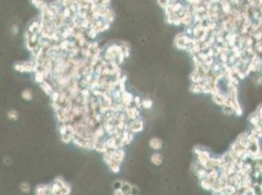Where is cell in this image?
<instances>
[{
	"instance_id": "cell-23",
	"label": "cell",
	"mask_w": 262,
	"mask_h": 195,
	"mask_svg": "<svg viewBox=\"0 0 262 195\" xmlns=\"http://www.w3.org/2000/svg\"><path fill=\"white\" fill-rule=\"evenodd\" d=\"M190 91L192 93H194V94H200V93H202V88L200 87L199 84H195V83H193V84L191 85Z\"/></svg>"
},
{
	"instance_id": "cell-13",
	"label": "cell",
	"mask_w": 262,
	"mask_h": 195,
	"mask_svg": "<svg viewBox=\"0 0 262 195\" xmlns=\"http://www.w3.org/2000/svg\"><path fill=\"white\" fill-rule=\"evenodd\" d=\"M39 24H40L39 21H33V22H31V23L28 24V30L30 31V33L36 32L37 30H38V27H39Z\"/></svg>"
},
{
	"instance_id": "cell-2",
	"label": "cell",
	"mask_w": 262,
	"mask_h": 195,
	"mask_svg": "<svg viewBox=\"0 0 262 195\" xmlns=\"http://www.w3.org/2000/svg\"><path fill=\"white\" fill-rule=\"evenodd\" d=\"M124 112L127 115L128 120H136L140 116V109H138L135 105L132 106H125L124 108Z\"/></svg>"
},
{
	"instance_id": "cell-12",
	"label": "cell",
	"mask_w": 262,
	"mask_h": 195,
	"mask_svg": "<svg viewBox=\"0 0 262 195\" xmlns=\"http://www.w3.org/2000/svg\"><path fill=\"white\" fill-rule=\"evenodd\" d=\"M106 135V131H105L104 127L101 125H98V127L96 128L94 131V136L97 137L98 139H103V137Z\"/></svg>"
},
{
	"instance_id": "cell-22",
	"label": "cell",
	"mask_w": 262,
	"mask_h": 195,
	"mask_svg": "<svg viewBox=\"0 0 262 195\" xmlns=\"http://www.w3.org/2000/svg\"><path fill=\"white\" fill-rule=\"evenodd\" d=\"M62 14H63L64 17H65L66 20H69L72 16L73 15V13L72 12L71 8L68 7V8H64L63 9V10H62Z\"/></svg>"
},
{
	"instance_id": "cell-10",
	"label": "cell",
	"mask_w": 262,
	"mask_h": 195,
	"mask_svg": "<svg viewBox=\"0 0 262 195\" xmlns=\"http://www.w3.org/2000/svg\"><path fill=\"white\" fill-rule=\"evenodd\" d=\"M46 80L45 78V74H44V70H38L35 73H34V81L38 84H41L42 82Z\"/></svg>"
},
{
	"instance_id": "cell-35",
	"label": "cell",
	"mask_w": 262,
	"mask_h": 195,
	"mask_svg": "<svg viewBox=\"0 0 262 195\" xmlns=\"http://www.w3.org/2000/svg\"><path fill=\"white\" fill-rule=\"evenodd\" d=\"M19 31V28L17 27H14L12 28V32H13V34H16Z\"/></svg>"
},
{
	"instance_id": "cell-9",
	"label": "cell",
	"mask_w": 262,
	"mask_h": 195,
	"mask_svg": "<svg viewBox=\"0 0 262 195\" xmlns=\"http://www.w3.org/2000/svg\"><path fill=\"white\" fill-rule=\"evenodd\" d=\"M151 162L155 166H159L162 164V162H164V157H162V155L161 154V153L156 152V153H154V154H152V156H151Z\"/></svg>"
},
{
	"instance_id": "cell-31",
	"label": "cell",
	"mask_w": 262,
	"mask_h": 195,
	"mask_svg": "<svg viewBox=\"0 0 262 195\" xmlns=\"http://www.w3.org/2000/svg\"><path fill=\"white\" fill-rule=\"evenodd\" d=\"M122 183H123L122 181H117L114 184V189H117V188H121V186H122Z\"/></svg>"
},
{
	"instance_id": "cell-21",
	"label": "cell",
	"mask_w": 262,
	"mask_h": 195,
	"mask_svg": "<svg viewBox=\"0 0 262 195\" xmlns=\"http://www.w3.org/2000/svg\"><path fill=\"white\" fill-rule=\"evenodd\" d=\"M109 168H110V170L114 173V174H117L119 171H120V164L119 163H111V164L109 166Z\"/></svg>"
},
{
	"instance_id": "cell-33",
	"label": "cell",
	"mask_w": 262,
	"mask_h": 195,
	"mask_svg": "<svg viewBox=\"0 0 262 195\" xmlns=\"http://www.w3.org/2000/svg\"><path fill=\"white\" fill-rule=\"evenodd\" d=\"M139 193V188L135 186V185H132V191H131V195H137Z\"/></svg>"
},
{
	"instance_id": "cell-30",
	"label": "cell",
	"mask_w": 262,
	"mask_h": 195,
	"mask_svg": "<svg viewBox=\"0 0 262 195\" xmlns=\"http://www.w3.org/2000/svg\"><path fill=\"white\" fill-rule=\"evenodd\" d=\"M141 104H142V98L139 97V96H136V97L134 98V105Z\"/></svg>"
},
{
	"instance_id": "cell-25",
	"label": "cell",
	"mask_w": 262,
	"mask_h": 195,
	"mask_svg": "<svg viewBox=\"0 0 262 195\" xmlns=\"http://www.w3.org/2000/svg\"><path fill=\"white\" fill-rule=\"evenodd\" d=\"M51 101H55V103H58L59 99H60V91L59 90H55L50 96Z\"/></svg>"
},
{
	"instance_id": "cell-1",
	"label": "cell",
	"mask_w": 262,
	"mask_h": 195,
	"mask_svg": "<svg viewBox=\"0 0 262 195\" xmlns=\"http://www.w3.org/2000/svg\"><path fill=\"white\" fill-rule=\"evenodd\" d=\"M34 60H30L28 62H22L15 63L14 68L19 72H33V65H34Z\"/></svg>"
},
{
	"instance_id": "cell-34",
	"label": "cell",
	"mask_w": 262,
	"mask_h": 195,
	"mask_svg": "<svg viewBox=\"0 0 262 195\" xmlns=\"http://www.w3.org/2000/svg\"><path fill=\"white\" fill-rule=\"evenodd\" d=\"M114 195H124V193L121 188H117V189H114Z\"/></svg>"
},
{
	"instance_id": "cell-15",
	"label": "cell",
	"mask_w": 262,
	"mask_h": 195,
	"mask_svg": "<svg viewBox=\"0 0 262 195\" xmlns=\"http://www.w3.org/2000/svg\"><path fill=\"white\" fill-rule=\"evenodd\" d=\"M121 189H122L124 195H131V191H132V185H130L128 183H126V181H123L122 186H121Z\"/></svg>"
},
{
	"instance_id": "cell-36",
	"label": "cell",
	"mask_w": 262,
	"mask_h": 195,
	"mask_svg": "<svg viewBox=\"0 0 262 195\" xmlns=\"http://www.w3.org/2000/svg\"><path fill=\"white\" fill-rule=\"evenodd\" d=\"M210 1H211L213 4H218V3L221 2V0H210Z\"/></svg>"
},
{
	"instance_id": "cell-14",
	"label": "cell",
	"mask_w": 262,
	"mask_h": 195,
	"mask_svg": "<svg viewBox=\"0 0 262 195\" xmlns=\"http://www.w3.org/2000/svg\"><path fill=\"white\" fill-rule=\"evenodd\" d=\"M21 96H22V99L25 101H30L33 100V94L30 90H24L23 92H22Z\"/></svg>"
},
{
	"instance_id": "cell-5",
	"label": "cell",
	"mask_w": 262,
	"mask_h": 195,
	"mask_svg": "<svg viewBox=\"0 0 262 195\" xmlns=\"http://www.w3.org/2000/svg\"><path fill=\"white\" fill-rule=\"evenodd\" d=\"M134 98L135 97L130 92L125 91L122 93V104L125 106H132V104H134Z\"/></svg>"
},
{
	"instance_id": "cell-16",
	"label": "cell",
	"mask_w": 262,
	"mask_h": 195,
	"mask_svg": "<svg viewBox=\"0 0 262 195\" xmlns=\"http://www.w3.org/2000/svg\"><path fill=\"white\" fill-rule=\"evenodd\" d=\"M200 186L206 190H211L212 189V183L207 180V178H203L200 180Z\"/></svg>"
},
{
	"instance_id": "cell-11",
	"label": "cell",
	"mask_w": 262,
	"mask_h": 195,
	"mask_svg": "<svg viewBox=\"0 0 262 195\" xmlns=\"http://www.w3.org/2000/svg\"><path fill=\"white\" fill-rule=\"evenodd\" d=\"M196 175L198 176V178L200 180H203V178H207V175H208V171L206 170V169H204L203 167H200L198 168V170L196 172Z\"/></svg>"
},
{
	"instance_id": "cell-20",
	"label": "cell",
	"mask_w": 262,
	"mask_h": 195,
	"mask_svg": "<svg viewBox=\"0 0 262 195\" xmlns=\"http://www.w3.org/2000/svg\"><path fill=\"white\" fill-rule=\"evenodd\" d=\"M94 2L98 7H109L111 0H94Z\"/></svg>"
},
{
	"instance_id": "cell-4",
	"label": "cell",
	"mask_w": 262,
	"mask_h": 195,
	"mask_svg": "<svg viewBox=\"0 0 262 195\" xmlns=\"http://www.w3.org/2000/svg\"><path fill=\"white\" fill-rule=\"evenodd\" d=\"M125 156V152H124L123 148H119V149H113V160L114 163H119L121 164Z\"/></svg>"
},
{
	"instance_id": "cell-27",
	"label": "cell",
	"mask_w": 262,
	"mask_h": 195,
	"mask_svg": "<svg viewBox=\"0 0 262 195\" xmlns=\"http://www.w3.org/2000/svg\"><path fill=\"white\" fill-rule=\"evenodd\" d=\"M158 3L162 9H166L168 6L171 4L169 0H158Z\"/></svg>"
},
{
	"instance_id": "cell-19",
	"label": "cell",
	"mask_w": 262,
	"mask_h": 195,
	"mask_svg": "<svg viewBox=\"0 0 262 195\" xmlns=\"http://www.w3.org/2000/svg\"><path fill=\"white\" fill-rule=\"evenodd\" d=\"M58 130H59V133L61 136H64L66 135V134H68V124H65V123H62V124H59L58 126Z\"/></svg>"
},
{
	"instance_id": "cell-7",
	"label": "cell",
	"mask_w": 262,
	"mask_h": 195,
	"mask_svg": "<svg viewBox=\"0 0 262 195\" xmlns=\"http://www.w3.org/2000/svg\"><path fill=\"white\" fill-rule=\"evenodd\" d=\"M149 145H150V148H151L153 150H156H156L161 149V148H162V140L159 138L154 137V138H152L151 140H150Z\"/></svg>"
},
{
	"instance_id": "cell-3",
	"label": "cell",
	"mask_w": 262,
	"mask_h": 195,
	"mask_svg": "<svg viewBox=\"0 0 262 195\" xmlns=\"http://www.w3.org/2000/svg\"><path fill=\"white\" fill-rule=\"evenodd\" d=\"M129 125V131L134 134L140 133L144 128V123L142 120L136 119V120H129L128 121Z\"/></svg>"
},
{
	"instance_id": "cell-8",
	"label": "cell",
	"mask_w": 262,
	"mask_h": 195,
	"mask_svg": "<svg viewBox=\"0 0 262 195\" xmlns=\"http://www.w3.org/2000/svg\"><path fill=\"white\" fill-rule=\"evenodd\" d=\"M106 146L108 149H119L117 140L116 137H109L106 140Z\"/></svg>"
},
{
	"instance_id": "cell-18",
	"label": "cell",
	"mask_w": 262,
	"mask_h": 195,
	"mask_svg": "<svg viewBox=\"0 0 262 195\" xmlns=\"http://www.w3.org/2000/svg\"><path fill=\"white\" fill-rule=\"evenodd\" d=\"M153 106V101L151 99H144L142 100V108H145V109H150Z\"/></svg>"
},
{
	"instance_id": "cell-24",
	"label": "cell",
	"mask_w": 262,
	"mask_h": 195,
	"mask_svg": "<svg viewBox=\"0 0 262 195\" xmlns=\"http://www.w3.org/2000/svg\"><path fill=\"white\" fill-rule=\"evenodd\" d=\"M69 41H71V39H65V40H61L59 45H60V48L62 51H66L67 49H68L69 47Z\"/></svg>"
},
{
	"instance_id": "cell-17",
	"label": "cell",
	"mask_w": 262,
	"mask_h": 195,
	"mask_svg": "<svg viewBox=\"0 0 262 195\" xmlns=\"http://www.w3.org/2000/svg\"><path fill=\"white\" fill-rule=\"evenodd\" d=\"M7 117L10 119L11 121H16L19 119V113L18 111H16L15 109H11L7 112Z\"/></svg>"
},
{
	"instance_id": "cell-26",
	"label": "cell",
	"mask_w": 262,
	"mask_h": 195,
	"mask_svg": "<svg viewBox=\"0 0 262 195\" xmlns=\"http://www.w3.org/2000/svg\"><path fill=\"white\" fill-rule=\"evenodd\" d=\"M21 190L23 191L24 193H30V183H23L21 184Z\"/></svg>"
},
{
	"instance_id": "cell-32",
	"label": "cell",
	"mask_w": 262,
	"mask_h": 195,
	"mask_svg": "<svg viewBox=\"0 0 262 195\" xmlns=\"http://www.w3.org/2000/svg\"><path fill=\"white\" fill-rule=\"evenodd\" d=\"M245 76H247V75H245V71H242H242H240L238 74H237V77L240 79V80H242V79H245Z\"/></svg>"
},
{
	"instance_id": "cell-28",
	"label": "cell",
	"mask_w": 262,
	"mask_h": 195,
	"mask_svg": "<svg viewBox=\"0 0 262 195\" xmlns=\"http://www.w3.org/2000/svg\"><path fill=\"white\" fill-rule=\"evenodd\" d=\"M197 56H198V58H199L200 60H202V62H206L207 59H209L208 56H207V54L206 52H203V51H202L200 53H199Z\"/></svg>"
},
{
	"instance_id": "cell-6",
	"label": "cell",
	"mask_w": 262,
	"mask_h": 195,
	"mask_svg": "<svg viewBox=\"0 0 262 195\" xmlns=\"http://www.w3.org/2000/svg\"><path fill=\"white\" fill-rule=\"evenodd\" d=\"M39 86H40V88L42 89V91L45 93L47 96H51V94L55 91V88L53 87V85L51 84L48 80H45L44 82H42L41 84H39Z\"/></svg>"
},
{
	"instance_id": "cell-29",
	"label": "cell",
	"mask_w": 262,
	"mask_h": 195,
	"mask_svg": "<svg viewBox=\"0 0 262 195\" xmlns=\"http://www.w3.org/2000/svg\"><path fill=\"white\" fill-rule=\"evenodd\" d=\"M193 31H194V27H187L184 33L190 36V35H193Z\"/></svg>"
},
{
	"instance_id": "cell-37",
	"label": "cell",
	"mask_w": 262,
	"mask_h": 195,
	"mask_svg": "<svg viewBox=\"0 0 262 195\" xmlns=\"http://www.w3.org/2000/svg\"><path fill=\"white\" fill-rule=\"evenodd\" d=\"M195 0H186V2L188 3V4H193Z\"/></svg>"
}]
</instances>
